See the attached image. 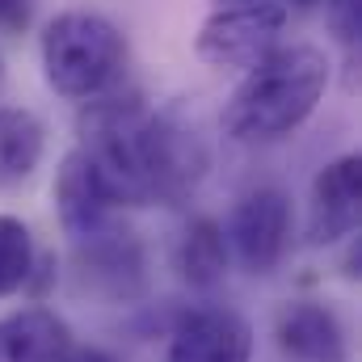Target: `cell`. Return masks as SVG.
<instances>
[{"label":"cell","mask_w":362,"mask_h":362,"mask_svg":"<svg viewBox=\"0 0 362 362\" xmlns=\"http://www.w3.org/2000/svg\"><path fill=\"white\" fill-rule=\"evenodd\" d=\"M114 206H181L211 169V152L177 110H152L135 89L114 85L85 101L81 144Z\"/></svg>","instance_id":"6da1fadb"},{"label":"cell","mask_w":362,"mask_h":362,"mask_svg":"<svg viewBox=\"0 0 362 362\" xmlns=\"http://www.w3.org/2000/svg\"><path fill=\"white\" fill-rule=\"evenodd\" d=\"M329 55L312 42H278L253 68L223 105V135L236 144H274L295 135L329 89Z\"/></svg>","instance_id":"7a4b0ae2"},{"label":"cell","mask_w":362,"mask_h":362,"mask_svg":"<svg viewBox=\"0 0 362 362\" xmlns=\"http://www.w3.org/2000/svg\"><path fill=\"white\" fill-rule=\"evenodd\" d=\"M42 76L68 101H93L127 76V38L122 30L89 8H64L47 21L42 42Z\"/></svg>","instance_id":"3957f363"},{"label":"cell","mask_w":362,"mask_h":362,"mask_svg":"<svg viewBox=\"0 0 362 362\" xmlns=\"http://www.w3.org/2000/svg\"><path fill=\"white\" fill-rule=\"evenodd\" d=\"M291 4L286 0H211L198 25L194 51L211 68H253L282 42Z\"/></svg>","instance_id":"277c9868"},{"label":"cell","mask_w":362,"mask_h":362,"mask_svg":"<svg viewBox=\"0 0 362 362\" xmlns=\"http://www.w3.org/2000/svg\"><path fill=\"white\" fill-rule=\"evenodd\" d=\"M291 198L278 185H257L249 189L228 219V249L249 274H274L291 245Z\"/></svg>","instance_id":"5b68a950"},{"label":"cell","mask_w":362,"mask_h":362,"mask_svg":"<svg viewBox=\"0 0 362 362\" xmlns=\"http://www.w3.org/2000/svg\"><path fill=\"white\" fill-rule=\"evenodd\" d=\"M165 362H253V325L232 308H189L181 312Z\"/></svg>","instance_id":"8992f818"},{"label":"cell","mask_w":362,"mask_h":362,"mask_svg":"<svg viewBox=\"0 0 362 362\" xmlns=\"http://www.w3.org/2000/svg\"><path fill=\"white\" fill-rule=\"evenodd\" d=\"M358 215H362V160L358 152H346V156L329 160L312 181L308 245L325 249V245H337V240L354 236L358 232Z\"/></svg>","instance_id":"52a82bcc"},{"label":"cell","mask_w":362,"mask_h":362,"mask_svg":"<svg viewBox=\"0 0 362 362\" xmlns=\"http://www.w3.org/2000/svg\"><path fill=\"white\" fill-rule=\"evenodd\" d=\"M51 194H55L59 223H64V232H68L76 245L89 240V236H97V232H105V228L114 223V211H118V206H114L110 189L101 185L93 160L81 152V148H72V152L64 156Z\"/></svg>","instance_id":"ba28073f"},{"label":"cell","mask_w":362,"mask_h":362,"mask_svg":"<svg viewBox=\"0 0 362 362\" xmlns=\"http://www.w3.org/2000/svg\"><path fill=\"white\" fill-rule=\"evenodd\" d=\"M278 350L295 362H346L350 358V337L341 316L320 303V299H295L278 312L274 320Z\"/></svg>","instance_id":"9c48e42d"},{"label":"cell","mask_w":362,"mask_h":362,"mask_svg":"<svg viewBox=\"0 0 362 362\" xmlns=\"http://www.w3.org/2000/svg\"><path fill=\"white\" fill-rule=\"evenodd\" d=\"M76 257H81V274L114 299H127L144 286V249L131 232H118L114 223L89 240H81Z\"/></svg>","instance_id":"30bf717a"},{"label":"cell","mask_w":362,"mask_h":362,"mask_svg":"<svg viewBox=\"0 0 362 362\" xmlns=\"http://www.w3.org/2000/svg\"><path fill=\"white\" fill-rule=\"evenodd\" d=\"M72 333L51 308H17L0 316V362H59Z\"/></svg>","instance_id":"8fae6325"},{"label":"cell","mask_w":362,"mask_h":362,"mask_svg":"<svg viewBox=\"0 0 362 362\" xmlns=\"http://www.w3.org/2000/svg\"><path fill=\"white\" fill-rule=\"evenodd\" d=\"M47 156L42 122L21 105H0V189L21 185Z\"/></svg>","instance_id":"7c38bea8"},{"label":"cell","mask_w":362,"mask_h":362,"mask_svg":"<svg viewBox=\"0 0 362 362\" xmlns=\"http://www.w3.org/2000/svg\"><path fill=\"white\" fill-rule=\"evenodd\" d=\"M177 270L189 286H215L228 270V236L215 219L198 215L177 240Z\"/></svg>","instance_id":"4fadbf2b"},{"label":"cell","mask_w":362,"mask_h":362,"mask_svg":"<svg viewBox=\"0 0 362 362\" xmlns=\"http://www.w3.org/2000/svg\"><path fill=\"white\" fill-rule=\"evenodd\" d=\"M34 266H38L34 232L17 215H0V299H8L21 286H30Z\"/></svg>","instance_id":"5bb4252c"},{"label":"cell","mask_w":362,"mask_h":362,"mask_svg":"<svg viewBox=\"0 0 362 362\" xmlns=\"http://www.w3.org/2000/svg\"><path fill=\"white\" fill-rule=\"evenodd\" d=\"M34 21V0H0V30L4 34H21Z\"/></svg>","instance_id":"9a60e30c"},{"label":"cell","mask_w":362,"mask_h":362,"mask_svg":"<svg viewBox=\"0 0 362 362\" xmlns=\"http://www.w3.org/2000/svg\"><path fill=\"white\" fill-rule=\"evenodd\" d=\"M59 362H114V354L101 350V346H72L68 341V350L59 354Z\"/></svg>","instance_id":"2e32d148"},{"label":"cell","mask_w":362,"mask_h":362,"mask_svg":"<svg viewBox=\"0 0 362 362\" xmlns=\"http://www.w3.org/2000/svg\"><path fill=\"white\" fill-rule=\"evenodd\" d=\"M286 4H291V13H308V8H316L320 0H286Z\"/></svg>","instance_id":"e0dca14e"},{"label":"cell","mask_w":362,"mask_h":362,"mask_svg":"<svg viewBox=\"0 0 362 362\" xmlns=\"http://www.w3.org/2000/svg\"><path fill=\"white\" fill-rule=\"evenodd\" d=\"M0 89H4V59H0Z\"/></svg>","instance_id":"ac0fdd59"}]
</instances>
